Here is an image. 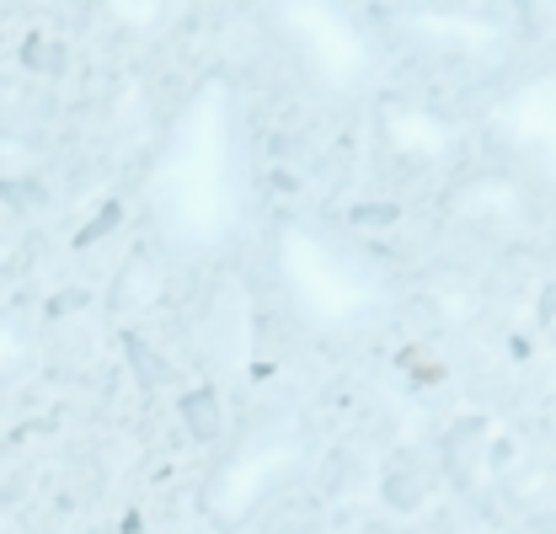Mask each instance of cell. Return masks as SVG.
Masks as SVG:
<instances>
[{
    "label": "cell",
    "instance_id": "obj_8",
    "mask_svg": "<svg viewBox=\"0 0 556 534\" xmlns=\"http://www.w3.org/2000/svg\"><path fill=\"white\" fill-rule=\"evenodd\" d=\"M16 60L33 69V75H65V43H60V38H49V33H33V38L22 43V54H16Z\"/></svg>",
    "mask_w": 556,
    "mask_h": 534
},
{
    "label": "cell",
    "instance_id": "obj_9",
    "mask_svg": "<svg viewBox=\"0 0 556 534\" xmlns=\"http://www.w3.org/2000/svg\"><path fill=\"white\" fill-rule=\"evenodd\" d=\"M113 219H118V203H108V208H102V219H97V225H86V236H80V241H102V230H108Z\"/></svg>",
    "mask_w": 556,
    "mask_h": 534
},
{
    "label": "cell",
    "instance_id": "obj_3",
    "mask_svg": "<svg viewBox=\"0 0 556 534\" xmlns=\"http://www.w3.org/2000/svg\"><path fill=\"white\" fill-rule=\"evenodd\" d=\"M274 33L321 91H358L375 75V38L343 0H274Z\"/></svg>",
    "mask_w": 556,
    "mask_h": 534
},
{
    "label": "cell",
    "instance_id": "obj_7",
    "mask_svg": "<svg viewBox=\"0 0 556 534\" xmlns=\"http://www.w3.org/2000/svg\"><path fill=\"white\" fill-rule=\"evenodd\" d=\"M33 364H38V336H33V327L22 316L0 310V385L27 380Z\"/></svg>",
    "mask_w": 556,
    "mask_h": 534
},
{
    "label": "cell",
    "instance_id": "obj_10",
    "mask_svg": "<svg viewBox=\"0 0 556 534\" xmlns=\"http://www.w3.org/2000/svg\"><path fill=\"white\" fill-rule=\"evenodd\" d=\"M289 534H327V530H289Z\"/></svg>",
    "mask_w": 556,
    "mask_h": 534
},
{
    "label": "cell",
    "instance_id": "obj_6",
    "mask_svg": "<svg viewBox=\"0 0 556 534\" xmlns=\"http://www.w3.org/2000/svg\"><path fill=\"white\" fill-rule=\"evenodd\" d=\"M177 422L188 428L193 444H219L225 438V400L214 385H193L177 396Z\"/></svg>",
    "mask_w": 556,
    "mask_h": 534
},
{
    "label": "cell",
    "instance_id": "obj_4",
    "mask_svg": "<svg viewBox=\"0 0 556 534\" xmlns=\"http://www.w3.org/2000/svg\"><path fill=\"white\" fill-rule=\"evenodd\" d=\"M486 438H492L486 417H460V422L444 433V444H439V466H444V475H450L460 492H471V486L482 481V470H486Z\"/></svg>",
    "mask_w": 556,
    "mask_h": 534
},
{
    "label": "cell",
    "instance_id": "obj_2",
    "mask_svg": "<svg viewBox=\"0 0 556 534\" xmlns=\"http://www.w3.org/2000/svg\"><path fill=\"white\" fill-rule=\"evenodd\" d=\"M316 460V428L305 411L274 406L252 417L204 470L199 481V513L219 534L247 530L283 486H294Z\"/></svg>",
    "mask_w": 556,
    "mask_h": 534
},
{
    "label": "cell",
    "instance_id": "obj_1",
    "mask_svg": "<svg viewBox=\"0 0 556 534\" xmlns=\"http://www.w3.org/2000/svg\"><path fill=\"white\" fill-rule=\"evenodd\" d=\"M155 219L182 246H214L236 225V97L230 80L208 75L172 124L166 155L150 182Z\"/></svg>",
    "mask_w": 556,
    "mask_h": 534
},
{
    "label": "cell",
    "instance_id": "obj_5",
    "mask_svg": "<svg viewBox=\"0 0 556 534\" xmlns=\"http://www.w3.org/2000/svg\"><path fill=\"white\" fill-rule=\"evenodd\" d=\"M161 294H166V278H161V263L150 257V252H135L129 263H124V272H118V283H113V310L118 316H144L150 305H161Z\"/></svg>",
    "mask_w": 556,
    "mask_h": 534
}]
</instances>
